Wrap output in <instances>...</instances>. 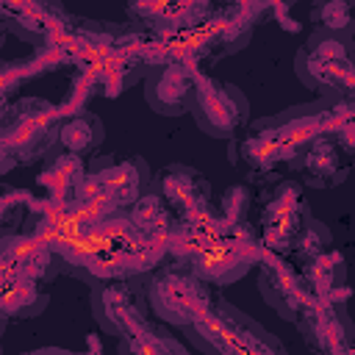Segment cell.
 Listing matches in <instances>:
<instances>
[{
    "label": "cell",
    "instance_id": "obj_1",
    "mask_svg": "<svg viewBox=\"0 0 355 355\" xmlns=\"http://www.w3.org/2000/svg\"><path fill=\"white\" fill-rule=\"evenodd\" d=\"M164 250V239L144 236L133 227L128 214L114 211L105 216H94L80 233L58 244L55 255L72 275L100 283L150 269Z\"/></svg>",
    "mask_w": 355,
    "mask_h": 355
},
{
    "label": "cell",
    "instance_id": "obj_2",
    "mask_svg": "<svg viewBox=\"0 0 355 355\" xmlns=\"http://www.w3.org/2000/svg\"><path fill=\"white\" fill-rule=\"evenodd\" d=\"M191 347L205 355H283V344L236 305L216 300L189 327Z\"/></svg>",
    "mask_w": 355,
    "mask_h": 355
},
{
    "label": "cell",
    "instance_id": "obj_3",
    "mask_svg": "<svg viewBox=\"0 0 355 355\" xmlns=\"http://www.w3.org/2000/svg\"><path fill=\"white\" fill-rule=\"evenodd\" d=\"M330 108H333V103L322 100L313 105H300V108L283 111L280 116H272V119H261L255 125V136L241 144V153L255 166H272L275 161L291 158L316 133L327 130L324 114Z\"/></svg>",
    "mask_w": 355,
    "mask_h": 355
},
{
    "label": "cell",
    "instance_id": "obj_4",
    "mask_svg": "<svg viewBox=\"0 0 355 355\" xmlns=\"http://www.w3.org/2000/svg\"><path fill=\"white\" fill-rule=\"evenodd\" d=\"M349 36L352 33H333L316 28L294 58L297 78L324 97H349L355 89Z\"/></svg>",
    "mask_w": 355,
    "mask_h": 355
},
{
    "label": "cell",
    "instance_id": "obj_5",
    "mask_svg": "<svg viewBox=\"0 0 355 355\" xmlns=\"http://www.w3.org/2000/svg\"><path fill=\"white\" fill-rule=\"evenodd\" d=\"M150 186V169L141 158L128 161H97L78 180L75 202L94 216H105L130 208L139 194Z\"/></svg>",
    "mask_w": 355,
    "mask_h": 355
},
{
    "label": "cell",
    "instance_id": "obj_6",
    "mask_svg": "<svg viewBox=\"0 0 355 355\" xmlns=\"http://www.w3.org/2000/svg\"><path fill=\"white\" fill-rule=\"evenodd\" d=\"M144 300L158 319L175 327H189L214 302L211 283L197 277L186 261L153 272L144 286Z\"/></svg>",
    "mask_w": 355,
    "mask_h": 355
},
{
    "label": "cell",
    "instance_id": "obj_7",
    "mask_svg": "<svg viewBox=\"0 0 355 355\" xmlns=\"http://www.w3.org/2000/svg\"><path fill=\"white\" fill-rule=\"evenodd\" d=\"M186 111H191L197 128L211 139H236L247 125L250 103L233 83L194 72Z\"/></svg>",
    "mask_w": 355,
    "mask_h": 355
},
{
    "label": "cell",
    "instance_id": "obj_8",
    "mask_svg": "<svg viewBox=\"0 0 355 355\" xmlns=\"http://www.w3.org/2000/svg\"><path fill=\"white\" fill-rule=\"evenodd\" d=\"M263 255V244L244 222H227L202 250H197L186 263L205 283L227 286L239 280Z\"/></svg>",
    "mask_w": 355,
    "mask_h": 355
},
{
    "label": "cell",
    "instance_id": "obj_9",
    "mask_svg": "<svg viewBox=\"0 0 355 355\" xmlns=\"http://www.w3.org/2000/svg\"><path fill=\"white\" fill-rule=\"evenodd\" d=\"M92 316L111 336H130L150 324L144 313V294L125 277L100 280L92 288Z\"/></svg>",
    "mask_w": 355,
    "mask_h": 355
},
{
    "label": "cell",
    "instance_id": "obj_10",
    "mask_svg": "<svg viewBox=\"0 0 355 355\" xmlns=\"http://www.w3.org/2000/svg\"><path fill=\"white\" fill-rule=\"evenodd\" d=\"M297 327L305 344L322 355H349L355 347V327L336 300H313L297 313Z\"/></svg>",
    "mask_w": 355,
    "mask_h": 355
},
{
    "label": "cell",
    "instance_id": "obj_11",
    "mask_svg": "<svg viewBox=\"0 0 355 355\" xmlns=\"http://www.w3.org/2000/svg\"><path fill=\"white\" fill-rule=\"evenodd\" d=\"M150 183L180 222H200V219L216 216V211L211 208L208 180L197 169L183 164H169Z\"/></svg>",
    "mask_w": 355,
    "mask_h": 355
},
{
    "label": "cell",
    "instance_id": "obj_12",
    "mask_svg": "<svg viewBox=\"0 0 355 355\" xmlns=\"http://www.w3.org/2000/svg\"><path fill=\"white\" fill-rule=\"evenodd\" d=\"M308 216H311V211L302 200L300 186L294 180L280 183L277 191L272 194V200L261 211V227H263L261 244L275 250V252L291 250V244H294V239H297V233Z\"/></svg>",
    "mask_w": 355,
    "mask_h": 355
},
{
    "label": "cell",
    "instance_id": "obj_13",
    "mask_svg": "<svg viewBox=\"0 0 355 355\" xmlns=\"http://www.w3.org/2000/svg\"><path fill=\"white\" fill-rule=\"evenodd\" d=\"M261 275H258V286H261V294L263 300L277 311L280 319H288L294 322L297 313L313 302L305 280L300 272H294L280 255H272V252H263L261 255Z\"/></svg>",
    "mask_w": 355,
    "mask_h": 355
},
{
    "label": "cell",
    "instance_id": "obj_14",
    "mask_svg": "<svg viewBox=\"0 0 355 355\" xmlns=\"http://www.w3.org/2000/svg\"><path fill=\"white\" fill-rule=\"evenodd\" d=\"M194 72L183 64H161L144 78V100L155 114L178 116L186 111Z\"/></svg>",
    "mask_w": 355,
    "mask_h": 355
},
{
    "label": "cell",
    "instance_id": "obj_15",
    "mask_svg": "<svg viewBox=\"0 0 355 355\" xmlns=\"http://www.w3.org/2000/svg\"><path fill=\"white\" fill-rule=\"evenodd\" d=\"M297 166L305 172L308 183L313 186H333L347 175V166L341 164V147L333 136V130L316 133L297 158Z\"/></svg>",
    "mask_w": 355,
    "mask_h": 355
},
{
    "label": "cell",
    "instance_id": "obj_16",
    "mask_svg": "<svg viewBox=\"0 0 355 355\" xmlns=\"http://www.w3.org/2000/svg\"><path fill=\"white\" fill-rule=\"evenodd\" d=\"M47 114H50V108L42 105L39 100H36V111H28V103L17 108L11 125L3 130L6 144H8V150H11L14 158H22L25 155V161H31L47 144V130H50Z\"/></svg>",
    "mask_w": 355,
    "mask_h": 355
},
{
    "label": "cell",
    "instance_id": "obj_17",
    "mask_svg": "<svg viewBox=\"0 0 355 355\" xmlns=\"http://www.w3.org/2000/svg\"><path fill=\"white\" fill-rule=\"evenodd\" d=\"M58 144L64 153H72V155H89L94 153L103 139H105V128L100 122L97 114L92 111H78L72 116H67L61 125H58V133H55Z\"/></svg>",
    "mask_w": 355,
    "mask_h": 355
},
{
    "label": "cell",
    "instance_id": "obj_18",
    "mask_svg": "<svg viewBox=\"0 0 355 355\" xmlns=\"http://www.w3.org/2000/svg\"><path fill=\"white\" fill-rule=\"evenodd\" d=\"M302 280L313 300H336V294L344 288V258L336 250H324L308 258Z\"/></svg>",
    "mask_w": 355,
    "mask_h": 355
},
{
    "label": "cell",
    "instance_id": "obj_19",
    "mask_svg": "<svg viewBox=\"0 0 355 355\" xmlns=\"http://www.w3.org/2000/svg\"><path fill=\"white\" fill-rule=\"evenodd\" d=\"M128 219L133 222L136 230H141L144 236H153V239H164L169 236L172 225H175V214L172 208L164 202V197L153 189V183L139 194V200L130 205L128 211Z\"/></svg>",
    "mask_w": 355,
    "mask_h": 355
},
{
    "label": "cell",
    "instance_id": "obj_20",
    "mask_svg": "<svg viewBox=\"0 0 355 355\" xmlns=\"http://www.w3.org/2000/svg\"><path fill=\"white\" fill-rule=\"evenodd\" d=\"M47 305V294L36 288V280L28 275H14L0 286V313L3 316H36Z\"/></svg>",
    "mask_w": 355,
    "mask_h": 355
},
{
    "label": "cell",
    "instance_id": "obj_21",
    "mask_svg": "<svg viewBox=\"0 0 355 355\" xmlns=\"http://www.w3.org/2000/svg\"><path fill=\"white\" fill-rule=\"evenodd\" d=\"M119 352H144V355H186L189 347L180 344L178 338H172L169 333L153 327V322L147 327H141L139 333L122 336L119 341Z\"/></svg>",
    "mask_w": 355,
    "mask_h": 355
},
{
    "label": "cell",
    "instance_id": "obj_22",
    "mask_svg": "<svg viewBox=\"0 0 355 355\" xmlns=\"http://www.w3.org/2000/svg\"><path fill=\"white\" fill-rule=\"evenodd\" d=\"M311 19L322 31L352 33V0H313Z\"/></svg>",
    "mask_w": 355,
    "mask_h": 355
},
{
    "label": "cell",
    "instance_id": "obj_23",
    "mask_svg": "<svg viewBox=\"0 0 355 355\" xmlns=\"http://www.w3.org/2000/svg\"><path fill=\"white\" fill-rule=\"evenodd\" d=\"M330 244H333L330 230H327L319 219L308 216V219H305V225L300 227V233H297V239H294L291 250H294L302 261H308V258H313V255H319V252L330 250Z\"/></svg>",
    "mask_w": 355,
    "mask_h": 355
},
{
    "label": "cell",
    "instance_id": "obj_24",
    "mask_svg": "<svg viewBox=\"0 0 355 355\" xmlns=\"http://www.w3.org/2000/svg\"><path fill=\"white\" fill-rule=\"evenodd\" d=\"M83 164H80V155H72V153H67V155H61L58 161H53V166H50V172L47 175H42V183H47L50 189H75L78 186V180L83 178Z\"/></svg>",
    "mask_w": 355,
    "mask_h": 355
},
{
    "label": "cell",
    "instance_id": "obj_25",
    "mask_svg": "<svg viewBox=\"0 0 355 355\" xmlns=\"http://www.w3.org/2000/svg\"><path fill=\"white\" fill-rule=\"evenodd\" d=\"M247 205H250V191H247L244 186H230V189L225 191L219 216H222L225 222H244Z\"/></svg>",
    "mask_w": 355,
    "mask_h": 355
},
{
    "label": "cell",
    "instance_id": "obj_26",
    "mask_svg": "<svg viewBox=\"0 0 355 355\" xmlns=\"http://www.w3.org/2000/svg\"><path fill=\"white\" fill-rule=\"evenodd\" d=\"M11 166H14V155H11V150L6 144V136H3V128H0V175H6Z\"/></svg>",
    "mask_w": 355,
    "mask_h": 355
},
{
    "label": "cell",
    "instance_id": "obj_27",
    "mask_svg": "<svg viewBox=\"0 0 355 355\" xmlns=\"http://www.w3.org/2000/svg\"><path fill=\"white\" fill-rule=\"evenodd\" d=\"M11 202H14V200H6V197H0V219H3L6 214H8V208H11Z\"/></svg>",
    "mask_w": 355,
    "mask_h": 355
},
{
    "label": "cell",
    "instance_id": "obj_28",
    "mask_svg": "<svg viewBox=\"0 0 355 355\" xmlns=\"http://www.w3.org/2000/svg\"><path fill=\"white\" fill-rule=\"evenodd\" d=\"M3 324H6V316L0 313V336H3Z\"/></svg>",
    "mask_w": 355,
    "mask_h": 355
}]
</instances>
